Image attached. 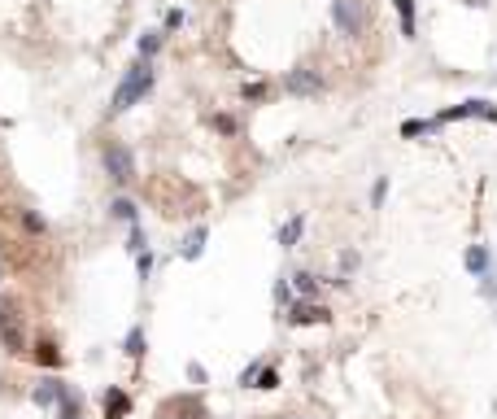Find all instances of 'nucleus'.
<instances>
[{
  "label": "nucleus",
  "mask_w": 497,
  "mask_h": 419,
  "mask_svg": "<svg viewBox=\"0 0 497 419\" xmlns=\"http://www.w3.org/2000/svg\"><path fill=\"white\" fill-rule=\"evenodd\" d=\"M101 162H105V175L113 184H131V180H136V157H131L127 144H105Z\"/></svg>",
  "instance_id": "nucleus-2"
},
{
  "label": "nucleus",
  "mask_w": 497,
  "mask_h": 419,
  "mask_svg": "<svg viewBox=\"0 0 497 419\" xmlns=\"http://www.w3.org/2000/svg\"><path fill=\"white\" fill-rule=\"evenodd\" d=\"M179 26H184V13L171 9V13H166V31H179Z\"/></svg>",
  "instance_id": "nucleus-21"
},
{
  "label": "nucleus",
  "mask_w": 497,
  "mask_h": 419,
  "mask_svg": "<svg viewBox=\"0 0 497 419\" xmlns=\"http://www.w3.org/2000/svg\"><path fill=\"white\" fill-rule=\"evenodd\" d=\"M327 306H319V301H297L292 306V324L297 328H310V324H327Z\"/></svg>",
  "instance_id": "nucleus-5"
},
{
  "label": "nucleus",
  "mask_w": 497,
  "mask_h": 419,
  "mask_svg": "<svg viewBox=\"0 0 497 419\" xmlns=\"http://www.w3.org/2000/svg\"><path fill=\"white\" fill-rule=\"evenodd\" d=\"M297 288H301V293L310 297V293H319V280H314L310 271H301V276H297Z\"/></svg>",
  "instance_id": "nucleus-17"
},
{
  "label": "nucleus",
  "mask_w": 497,
  "mask_h": 419,
  "mask_svg": "<svg viewBox=\"0 0 497 419\" xmlns=\"http://www.w3.org/2000/svg\"><path fill=\"white\" fill-rule=\"evenodd\" d=\"M153 88V61H136L127 74H123V84L118 92H113V101H109V114H127L131 105L140 101V96Z\"/></svg>",
  "instance_id": "nucleus-1"
},
{
  "label": "nucleus",
  "mask_w": 497,
  "mask_h": 419,
  "mask_svg": "<svg viewBox=\"0 0 497 419\" xmlns=\"http://www.w3.org/2000/svg\"><path fill=\"white\" fill-rule=\"evenodd\" d=\"M205 228H192L188 236H184V245H179V258H188V262H196V258H201V249H205Z\"/></svg>",
  "instance_id": "nucleus-7"
},
{
  "label": "nucleus",
  "mask_w": 497,
  "mask_h": 419,
  "mask_svg": "<svg viewBox=\"0 0 497 419\" xmlns=\"http://www.w3.org/2000/svg\"><path fill=\"white\" fill-rule=\"evenodd\" d=\"M419 132H436V122H419V118L402 122V136H419Z\"/></svg>",
  "instance_id": "nucleus-16"
},
{
  "label": "nucleus",
  "mask_w": 497,
  "mask_h": 419,
  "mask_svg": "<svg viewBox=\"0 0 497 419\" xmlns=\"http://www.w3.org/2000/svg\"><path fill=\"white\" fill-rule=\"evenodd\" d=\"M136 262H140V280H144V276H148V271H153V258H148V253H140V258H136Z\"/></svg>",
  "instance_id": "nucleus-24"
},
{
  "label": "nucleus",
  "mask_w": 497,
  "mask_h": 419,
  "mask_svg": "<svg viewBox=\"0 0 497 419\" xmlns=\"http://www.w3.org/2000/svg\"><path fill=\"white\" fill-rule=\"evenodd\" d=\"M331 18L345 35H362L367 31V5L362 0H331Z\"/></svg>",
  "instance_id": "nucleus-3"
},
{
  "label": "nucleus",
  "mask_w": 497,
  "mask_h": 419,
  "mask_svg": "<svg viewBox=\"0 0 497 419\" xmlns=\"http://www.w3.org/2000/svg\"><path fill=\"white\" fill-rule=\"evenodd\" d=\"M284 92H292V96H314V92H323V79H319V70L297 66V70L284 79Z\"/></svg>",
  "instance_id": "nucleus-4"
},
{
  "label": "nucleus",
  "mask_w": 497,
  "mask_h": 419,
  "mask_svg": "<svg viewBox=\"0 0 497 419\" xmlns=\"http://www.w3.org/2000/svg\"><path fill=\"white\" fill-rule=\"evenodd\" d=\"M109 214L123 219V223H136V201H131V197H118V201L109 205Z\"/></svg>",
  "instance_id": "nucleus-12"
},
{
  "label": "nucleus",
  "mask_w": 497,
  "mask_h": 419,
  "mask_svg": "<svg viewBox=\"0 0 497 419\" xmlns=\"http://www.w3.org/2000/svg\"><path fill=\"white\" fill-rule=\"evenodd\" d=\"M127 354H131V358H140V354H144V328H131L127 332Z\"/></svg>",
  "instance_id": "nucleus-15"
},
{
  "label": "nucleus",
  "mask_w": 497,
  "mask_h": 419,
  "mask_svg": "<svg viewBox=\"0 0 497 419\" xmlns=\"http://www.w3.org/2000/svg\"><path fill=\"white\" fill-rule=\"evenodd\" d=\"M61 393H65V384H61L57 376L40 380L36 389H31V397H36V406H57V402H61Z\"/></svg>",
  "instance_id": "nucleus-6"
},
{
  "label": "nucleus",
  "mask_w": 497,
  "mask_h": 419,
  "mask_svg": "<svg viewBox=\"0 0 497 419\" xmlns=\"http://www.w3.org/2000/svg\"><path fill=\"white\" fill-rule=\"evenodd\" d=\"M467 271H471V276H489V271H493L489 245H471V249H467Z\"/></svg>",
  "instance_id": "nucleus-8"
},
{
  "label": "nucleus",
  "mask_w": 497,
  "mask_h": 419,
  "mask_svg": "<svg viewBox=\"0 0 497 419\" xmlns=\"http://www.w3.org/2000/svg\"><path fill=\"white\" fill-rule=\"evenodd\" d=\"M301 232H306V219H301V214H297V219H288L284 228H279V245H284V249H292L297 240H301Z\"/></svg>",
  "instance_id": "nucleus-9"
},
{
  "label": "nucleus",
  "mask_w": 497,
  "mask_h": 419,
  "mask_svg": "<svg viewBox=\"0 0 497 419\" xmlns=\"http://www.w3.org/2000/svg\"><path fill=\"white\" fill-rule=\"evenodd\" d=\"M275 384H279V376H275V372H271V367H267V372H262V376H258V389H275Z\"/></svg>",
  "instance_id": "nucleus-19"
},
{
  "label": "nucleus",
  "mask_w": 497,
  "mask_h": 419,
  "mask_svg": "<svg viewBox=\"0 0 497 419\" xmlns=\"http://www.w3.org/2000/svg\"><path fill=\"white\" fill-rule=\"evenodd\" d=\"M61 419H79V393H70V384H65V393H61Z\"/></svg>",
  "instance_id": "nucleus-13"
},
{
  "label": "nucleus",
  "mask_w": 497,
  "mask_h": 419,
  "mask_svg": "<svg viewBox=\"0 0 497 419\" xmlns=\"http://www.w3.org/2000/svg\"><path fill=\"white\" fill-rule=\"evenodd\" d=\"M136 48H140V61H153V57H157V48H161V31H144Z\"/></svg>",
  "instance_id": "nucleus-11"
},
{
  "label": "nucleus",
  "mask_w": 497,
  "mask_h": 419,
  "mask_svg": "<svg viewBox=\"0 0 497 419\" xmlns=\"http://www.w3.org/2000/svg\"><path fill=\"white\" fill-rule=\"evenodd\" d=\"M340 267L345 271H358V253H340Z\"/></svg>",
  "instance_id": "nucleus-25"
},
{
  "label": "nucleus",
  "mask_w": 497,
  "mask_h": 419,
  "mask_svg": "<svg viewBox=\"0 0 497 419\" xmlns=\"http://www.w3.org/2000/svg\"><path fill=\"white\" fill-rule=\"evenodd\" d=\"M101 402H105V415H109V419H123V415H127V406H131L123 389H109V393H105Z\"/></svg>",
  "instance_id": "nucleus-10"
},
{
  "label": "nucleus",
  "mask_w": 497,
  "mask_h": 419,
  "mask_svg": "<svg viewBox=\"0 0 497 419\" xmlns=\"http://www.w3.org/2000/svg\"><path fill=\"white\" fill-rule=\"evenodd\" d=\"M397 13H402V35H414V0H397Z\"/></svg>",
  "instance_id": "nucleus-14"
},
{
  "label": "nucleus",
  "mask_w": 497,
  "mask_h": 419,
  "mask_svg": "<svg viewBox=\"0 0 497 419\" xmlns=\"http://www.w3.org/2000/svg\"><path fill=\"white\" fill-rule=\"evenodd\" d=\"M36 358L48 363V367H57V349H53V345H36Z\"/></svg>",
  "instance_id": "nucleus-18"
},
{
  "label": "nucleus",
  "mask_w": 497,
  "mask_h": 419,
  "mask_svg": "<svg viewBox=\"0 0 497 419\" xmlns=\"http://www.w3.org/2000/svg\"><path fill=\"white\" fill-rule=\"evenodd\" d=\"M384 192H388V180H375V188H371V205L384 201Z\"/></svg>",
  "instance_id": "nucleus-20"
},
{
  "label": "nucleus",
  "mask_w": 497,
  "mask_h": 419,
  "mask_svg": "<svg viewBox=\"0 0 497 419\" xmlns=\"http://www.w3.org/2000/svg\"><path fill=\"white\" fill-rule=\"evenodd\" d=\"M262 96H267V88H262V84H248V88H244V101H262Z\"/></svg>",
  "instance_id": "nucleus-22"
},
{
  "label": "nucleus",
  "mask_w": 497,
  "mask_h": 419,
  "mask_svg": "<svg viewBox=\"0 0 497 419\" xmlns=\"http://www.w3.org/2000/svg\"><path fill=\"white\" fill-rule=\"evenodd\" d=\"M292 419H301V415H292Z\"/></svg>",
  "instance_id": "nucleus-26"
},
{
  "label": "nucleus",
  "mask_w": 497,
  "mask_h": 419,
  "mask_svg": "<svg viewBox=\"0 0 497 419\" xmlns=\"http://www.w3.org/2000/svg\"><path fill=\"white\" fill-rule=\"evenodd\" d=\"M214 127H219V132H227V136H231V132H236V122H231L227 114H219V118H214Z\"/></svg>",
  "instance_id": "nucleus-23"
}]
</instances>
